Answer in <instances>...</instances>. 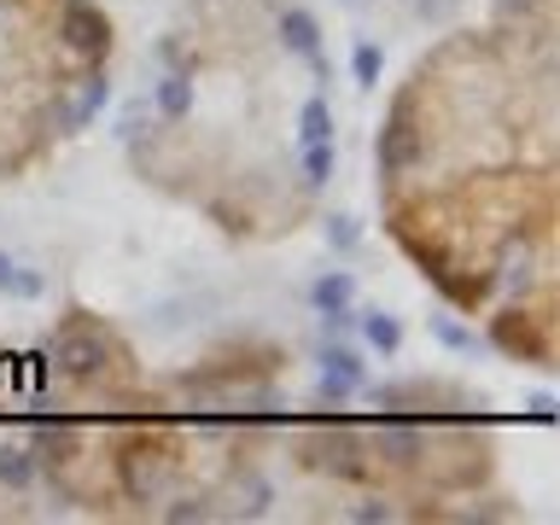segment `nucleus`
<instances>
[{"mask_svg":"<svg viewBox=\"0 0 560 525\" xmlns=\"http://www.w3.org/2000/svg\"><path fill=\"white\" fill-rule=\"evenodd\" d=\"M42 350L52 357V368H59L70 385H100V380L122 362V345H117L100 322H88V310H70L65 322L47 332Z\"/></svg>","mask_w":560,"mask_h":525,"instance_id":"obj_1","label":"nucleus"},{"mask_svg":"<svg viewBox=\"0 0 560 525\" xmlns=\"http://www.w3.org/2000/svg\"><path fill=\"white\" fill-rule=\"evenodd\" d=\"M304 467L332 472V479H345V485L374 479L368 438H362V427H350V420H315L310 438H304Z\"/></svg>","mask_w":560,"mask_h":525,"instance_id":"obj_2","label":"nucleus"},{"mask_svg":"<svg viewBox=\"0 0 560 525\" xmlns=\"http://www.w3.org/2000/svg\"><path fill=\"white\" fill-rule=\"evenodd\" d=\"M415 164H427V135L415 129V88H409V94H397V100H392V112H385V122H380L374 170H380V182H385V187H397Z\"/></svg>","mask_w":560,"mask_h":525,"instance_id":"obj_3","label":"nucleus"},{"mask_svg":"<svg viewBox=\"0 0 560 525\" xmlns=\"http://www.w3.org/2000/svg\"><path fill=\"white\" fill-rule=\"evenodd\" d=\"M117 490L129 502H158L175 479V467H182V455H170L164 444H147V438H129L117 455Z\"/></svg>","mask_w":560,"mask_h":525,"instance_id":"obj_4","label":"nucleus"},{"mask_svg":"<svg viewBox=\"0 0 560 525\" xmlns=\"http://www.w3.org/2000/svg\"><path fill=\"white\" fill-rule=\"evenodd\" d=\"M52 35L77 65H105V52H112V18L100 12V0H59Z\"/></svg>","mask_w":560,"mask_h":525,"instance_id":"obj_5","label":"nucleus"},{"mask_svg":"<svg viewBox=\"0 0 560 525\" xmlns=\"http://www.w3.org/2000/svg\"><path fill=\"white\" fill-rule=\"evenodd\" d=\"M368 455L385 467H420L432 462V438H427V420H409L397 409H385L380 420H368Z\"/></svg>","mask_w":560,"mask_h":525,"instance_id":"obj_6","label":"nucleus"},{"mask_svg":"<svg viewBox=\"0 0 560 525\" xmlns=\"http://www.w3.org/2000/svg\"><path fill=\"white\" fill-rule=\"evenodd\" d=\"M490 339H497L508 357L520 362H537V368H555V315H525V310H508L497 315V327H490Z\"/></svg>","mask_w":560,"mask_h":525,"instance_id":"obj_7","label":"nucleus"},{"mask_svg":"<svg viewBox=\"0 0 560 525\" xmlns=\"http://www.w3.org/2000/svg\"><path fill=\"white\" fill-rule=\"evenodd\" d=\"M362 380H368L362 350H350L345 339H327V345H322V357H315V397L339 409L345 397H357V392H362Z\"/></svg>","mask_w":560,"mask_h":525,"instance_id":"obj_8","label":"nucleus"},{"mask_svg":"<svg viewBox=\"0 0 560 525\" xmlns=\"http://www.w3.org/2000/svg\"><path fill=\"white\" fill-rule=\"evenodd\" d=\"M275 35L292 59H304L315 70V82H327V52H322V18L310 7H280L275 12Z\"/></svg>","mask_w":560,"mask_h":525,"instance_id":"obj_9","label":"nucleus"},{"mask_svg":"<svg viewBox=\"0 0 560 525\" xmlns=\"http://www.w3.org/2000/svg\"><path fill=\"white\" fill-rule=\"evenodd\" d=\"M105 105H112V77H105V65H88L77 77V94L65 105H52V122H59V135H82Z\"/></svg>","mask_w":560,"mask_h":525,"instance_id":"obj_10","label":"nucleus"},{"mask_svg":"<svg viewBox=\"0 0 560 525\" xmlns=\"http://www.w3.org/2000/svg\"><path fill=\"white\" fill-rule=\"evenodd\" d=\"M192 105H199V88H192V70H164L152 82V112L164 122H187Z\"/></svg>","mask_w":560,"mask_h":525,"instance_id":"obj_11","label":"nucleus"},{"mask_svg":"<svg viewBox=\"0 0 560 525\" xmlns=\"http://www.w3.org/2000/svg\"><path fill=\"white\" fill-rule=\"evenodd\" d=\"M35 479H42V455H35V444H0V490L24 497Z\"/></svg>","mask_w":560,"mask_h":525,"instance_id":"obj_12","label":"nucleus"},{"mask_svg":"<svg viewBox=\"0 0 560 525\" xmlns=\"http://www.w3.org/2000/svg\"><path fill=\"white\" fill-rule=\"evenodd\" d=\"M357 332L368 350H380V357H397L402 350V322L392 310H357Z\"/></svg>","mask_w":560,"mask_h":525,"instance_id":"obj_13","label":"nucleus"},{"mask_svg":"<svg viewBox=\"0 0 560 525\" xmlns=\"http://www.w3.org/2000/svg\"><path fill=\"white\" fill-rule=\"evenodd\" d=\"M350 298H357V275L350 269H327L310 280V310L327 315V310H350Z\"/></svg>","mask_w":560,"mask_h":525,"instance_id":"obj_14","label":"nucleus"},{"mask_svg":"<svg viewBox=\"0 0 560 525\" xmlns=\"http://www.w3.org/2000/svg\"><path fill=\"white\" fill-rule=\"evenodd\" d=\"M332 175H339V147H332V140H310V147H298V182H304L310 192L327 187Z\"/></svg>","mask_w":560,"mask_h":525,"instance_id":"obj_15","label":"nucleus"},{"mask_svg":"<svg viewBox=\"0 0 560 525\" xmlns=\"http://www.w3.org/2000/svg\"><path fill=\"white\" fill-rule=\"evenodd\" d=\"M310 140H332V105L327 94H310L298 105V147H310Z\"/></svg>","mask_w":560,"mask_h":525,"instance_id":"obj_16","label":"nucleus"},{"mask_svg":"<svg viewBox=\"0 0 560 525\" xmlns=\"http://www.w3.org/2000/svg\"><path fill=\"white\" fill-rule=\"evenodd\" d=\"M350 77H357L362 94H374L380 77H385V47L380 42H357V47H350Z\"/></svg>","mask_w":560,"mask_h":525,"instance_id":"obj_17","label":"nucleus"},{"mask_svg":"<svg viewBox=\"0 0 560 525\" xmlns=\"http://www.w3.org/2000/svg\"><path fill=\"white\" fill-rule=\"evenodd\" d=\"M432 339L444 345V350H455V357H472V350L485 345L479 332H472L467 322H455V315H432Z\"/></svg>","mask_w":560,"mask_h":525,"instance_id":"obj_18","label":"nucleus"},{"mask_svg":"<svg viewBox=\"0 0 560 525\" xmlns=\"http://www.w3.org/2000/svg\"><path fill=\"white\" fill-rule=\"evenodd\" d=\"M322 240L332 245V252H357V245H362V222L350 217V210H332V217H322Z\"/></svg>","mask_w":560,"mask_h":525,"instance_id":"obj_19","label":"nucleus"},{"mask_svg":"<svg viewBox=\"0 0 560 525\" xmlns=\"http://www.w3.org/2000/svg\"><path fill=\"white\" fill-rule=\"evenodd\" d=\"M7 298H24V304H35V298L47 292V275L42 269H24V262H12V275H7V287H0Z\"/></svg>","mask_w":560,"mask_h":525,"instance_id":"obj_20","label":"nucleus"},{"mask_svg":"<svg viewBox=\"0 0 560 525\" xmlns=\"http://www.w3.org/2000/svg\"><path fill=\"white\" fill-rule=\"evenodd\" d=\"M210 514H217V508H210V497H175V502H170L158 520H170V525H187V520H210Z\"/></svg>","mask_w":560,"mask_h":525,"instance_id":"obj_21","label":"nucleus"},{"mask_svg":"<svg viewBox=\"0 0 560 525\" xmlns=\"http://www.w3.org/2000/svg\"><path fill=\"white\" fill-rule=\"evenodd\" d=\"M345 520L350 525H385V520H397V508L385 502V497H362L357 508H345Z\"/></svg>","mask_w":560,"mask_h":525,"instance_id":"obj_22","label":"nucleus"},{"mask_svg":"<svg viewBox=\"0 0 560 525\" xmlns=\"http://www.w3.org/2000/svg\"><path fill=\"white\" fill-rule=\"evenodd\" d=\"M532 12H549V0H497V18H502V24H525Z\"/></svg>","mask_w":560,"mask_h":525,"instance_id":"obj_23","label":"nucleus"},{"mask_svg":"<svg viewBox=\"0 0 560 525\" xmlns=\"http://www.w3.org/2000/svg\"><path fill=\"white\" fill-rule=\"evenodd\" d=\"M350 327H357V310H327V315H322V332H327V339H345Z\"/></svg>","mask_w":560,"mask_h":525,"instance_id":"obj_24","label":"nucleus"},{"mask_svg":"<svg viewBox=\"0 0 560 525\" xmlns=\"http://www.w3.org/2000/svg\"><path fill=\"white\" fill-rule=\"evenodd\" d=\"M455 7H462V0H415V12H420V18H432V24H438V18H450Z\"/></svg>","mask_w":560,"mask_h":525,"instance_id":"obj_25","label":"nucleus"},{"mask_svg":"<svg viewBox=\"0 0 560 525\" xmlns=\"http://www.w3.org/2000/svg\"><path fill=\"white\" fill-rule=\"evenodd\" d=\"M525 415H532V420H555V397H549V392H537L532 402H525Z\"/></svg>","mask_w":560,"mask_h":525,"instance_id":"obj_26","label":"nucleus"},{"mask_svg":"<svg viewBox=\"0 0 560 525\" xmlns=\"http://www.w3.org/2000/svg\"><path fill=\"white\" fill-rule=\"evenodd\" d=\"M7 275H12V257H7V252H0V287H7Z\"/></svg>","mask_w":560,"mask_h":525,"instance_id":"obj_27","label":"nucleus"},{"mask_svg":"<svg viewBox=\"0 0 560 525\" xmlns=\"http://www.w3.org/2000/svg\"><path fill=\"white\" fill-rule=\"evenodd\" d=\"M345 7H357V0H345Z\"/></svg>","mask_w":560,"mask_h":525,"instance_id":"obj_28","label":"nucleus"}]
</instances>
